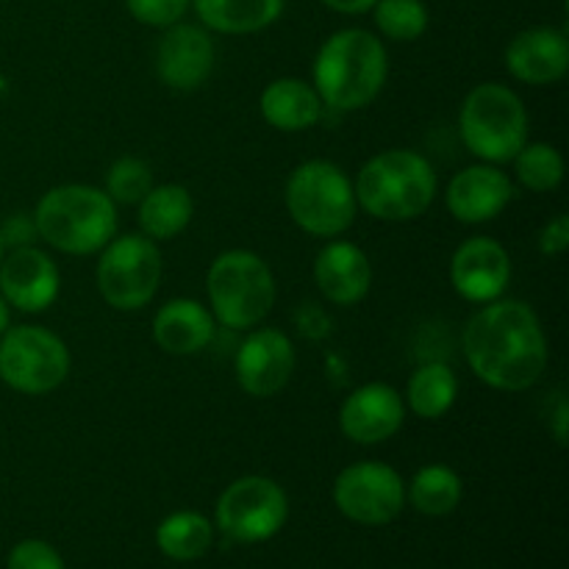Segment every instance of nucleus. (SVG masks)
<instances>
[{
  "label": "nucleus",
  "mask_w": 569,
  "mask_h": 569,
  "mask_svg": "<svg viewBox=\"0 0 569 569\" xmlns=\"http://www.w3.org/2000/svg\"><path fill=\"white\" fill-rule=\"evenodd\" d=\"M461 350L478 381L500 392H526L548 367V337L522 300H492L467 320Z\"/></svg>",
  "instance_id": "1"
},
{
  "label": "nucleus",
  "mask_w": 569,
  "mask_h": 569,
  "mask_svg": "<svg viewBox=\"0 0 569 569\" xmlns=\"http://www.w3.org/2000/svg\"><path fill=\"white\" fill-rule=\"evenodd\" d=\"M311 76V87L317 89L326 109H365L387 83V44L367 28H342L320 44Z\"/></svg>",
  "instance_id": "2"
},
{
  "label": "nucleus",
  "mask_w": 569,
  "mask_h": 569,
  "mask_svg": "<svg viewBox=\"0 0 569 569\" xmlns=\"http://www.w3.org/2000/svg\"><path fill=\"white\" fill-rule=\"evenodd\" d=\"M439 178L417 150L395 148L372 156L356 176V203L381 222H409L426 214L437 198Z\"/></svg>",
  "instance_id": "3"
},
{
  "label": "nucleus",
  "mask_w": 569,
  "mask_h": 569,
  "mask_svg": "<svg viewBox=\"0 0 569 569\" xmlns=\"http://www.w3.org/2000/svg\"><path fill=\"white\" fill-rule=\"evenodd\" d=\"M37 237L67 256L100 253L117 237V206L103 189L61 183L39 198Z\"/></svg>",
  "instance_id": "4"
},
{
  "label": "nucleus",
  "mask_w": 569,
  "mask_h": 569,
  "mask_svg": "<svg viewBox=\"0 0 569 569\" xmlns=\"http://www.w3.org/2000/svg\"><path fill=\"white\" fill-rule=\"evenodd\" d=\"M209 311L222 328L250 331L272 311L278 298L270 264L253 250H226L206 272Z\"/></svg>",
  "instance_id": "5"
},
{
  "label": "nucleus",
  "mask_w": 569,
  "mask_h": 569,
  "mask_svg": "<svg viewBox=\"0 0 569 569\" xmlns=\"http://www.w3.org/2000/svg\"><path fill=\"white\" fill-rule=\"evenodd\" d=\"M465 148L487 164H509L528 142V111L520 94L503 83H478L459 109Z\"/></svg>",
  "instance_id": "6"
},
{
  "label": "nucleus",
  "mask_w": 569,
  "mask_h": 569,
  "mask_svg": "<svg viewBox=\"0 0 569 569\" xmlns=\"http://www.w3.org/2000/svg\"><path fill=\"white\" fill-rule=\"evenodd\" d=\"M283 200L295 226L322 239L342 237L359 211L348 172L326 159H311L295 167Z\"/></svg>",
  "instance_id": "7"
},
{
  "label": "nucleus",
  "mask_w": 569,
  "mask_h": 569,
  "mask_svg": "<svg viewBox=\"0 0 569 569\" xmlns=\"http://www.w3.org/2000/svg\"><path fill=\"white\" fill-rule=\"evenodd\" d=\"M164 272L161 250L144 233H122L100 250L94 281L111 309L139 311L156 298Z\"/></svg>",
  "instance_id": "8"
},
{
  "label": "nucleus",
  "mask_w": 569,
  "mask_h": 569,
  "mask_svg": "<svg viewBox=\"0 0 569 569\" xmlns=\"http://www.w3.org/2000/svg\"><path fill=\"white\" fill-rule=\"evenodd\" d=\"M70 376V350L42 326H14L0 333V381L20 395H50Z\"/></svg>",
  "instance_id": "9"
},
{
  "label": "nucleus",
  "mask_w": 569,
  "mask_h": 569,
  "mask_svg": "<svg viewBox=\"0 0 569 569\" xmlns=\"http://www.w3.org/2000/svg\"><path fill=\"white\" fill-rule=\"evenodd\" d=\"M287 492L267 476L237 478L217 500V528L239 545L267 542L287 526Z\"/></svg>",
  "instance_id": "10"
},
{
  "label": "nucleus",
  "mask_w": 569,
  "mask_h": 569,
  "mask_svg": "<svg viewBox=\"0 0 569 569\" xmlns=\"http://www.w3.org/2000/svg\"><path fill=\"white\" fill-rule=\"evenodd\" d=\"M333 503L359 526H389L406 506V483L383 461H356L333 481Z\"/></svg>",
  "instance_id": "11"
},
{
  "label": "nucleus",
  "mask_w": 569,
  "mask_h": 569,
  "mask_svg": "<svg viewBox=\"0 0 569 569\" xmlns=\"http://www.w3.org/2000/svg\"><path fill=\"white\" fill-rule=\"evenodd\" d=\"M214 59L217 50L209 28L181 20L164 28L156 44V76L176 92H192L209 81Z\"/></svg>",
  "instance_id": "12"
},
{
  "label": "nucleus",
  "mask_w": 569,
  "mask_h": 569,
  "mask_svg": "<svg viewBox=\"0 0 569 569\" xmlns=\"http://www.w3.org/2000/svg\"><path fill=\"white\" fill-rule=\"evenodd\" d=\"M298 356H295V345L287 333L276 331V328H259L244 337L239 345L237 359H233V372L237 381L250 398H276L292 378Z\"/></svg>",
  "instance_id": "13"
},
{
  "label": "nucleus",
  "mask_w": 569,
  "mask_h": 569,
  "mask_svg": "<svg viewBox=\"0 0 569 569\" xmlns=\"http://www.w3.org/2000/svg\"><path fill=\"white\" fill-rule=\"evenodd\" d=\"M403 395L383 381L353 389L339 406V431L356 445H381L403 428Z\"/></svg>",
  "instance_id": "14"
},
{
  "label": "nucleus",
  "mask_w": 569,
  "mask_h": 569,
  "mask_svg": "<svg viewBox=\"0 0 569 569\" xmlns=\"http://www.w3.org/2000/svg\"><path fill=\"white\" fill-rule=\"evenodd\" d=\"M61 272L56 261L37 244L11 248L0 261V295L6 303L26 315L50 309L59 298Z\"/></svg>",
  "instance_id": "15"
},
{
  "label": "nucleus",
  "mask_w": 569,
  "mask_h": 569,
  "mask_svg": "<svg viewBox=\"0 0 569 569\" xmlns=\"http://www.w3.org/2000/svg\"><path fill=\"white\" fill-rule=\"evenodd\" d=\"M511 281V256L498 239L470 237L450 259V283L470 303H492L503 298Z\"/></svg>",
  "instance_id": "16"
},
{
  "label": "nucleus",
  "mask_w": 569,
  "mask_h": 569,
  "mask_svg": "<svg viewBox=\"0 0 569 569\" xmlns=\"http://www.w3.org/2000/svg\"><path fill=\"white\" fill-rule=\"evenodd\" d=\"M515 181L498 164H472L456 172L445 192V206L465 226H481L503 214L515 200Z\"/></svg>",
  "instance_id": "17"
},
{
  "label": "nucleus",
  "mask_w": 569,
  "mask_h": 569,
  "mask_svg": "<svg viewBox=\"0 0 569 569\" xmlns=\"http://www.w3.org/2000/svg\"><path fill=\"white\" fill-rule=\"evenodd\" d=\"M506 70L528 87L559 83L569 70V39L561 28L533 26L506 44Z\"/></svg>",
  "instance_id": "18"
},
{
  "label": "nucleus",
  "mask_w": 569,
  "mask_h": 569,
  "mask_svg": "<svg viewBox=\"0 0 569 569\" xmlns=\"http://www.w3.org/2000/svg\"><path fill=\"white\" fill-rule=\"evenodd\" d=\"M315 283L333 306H356L370 295L372 264L359 244L333 239L317 253Z\"/></svg>",
  "instance_id": "19"
},
{
  "label": "nucleus",
  "mask_w": 569,
  "mask_h": 569,
  "mask_svg": "<svg viewBox=\"0 0 569 569\" xmlns=\"http://www.w3.org/2000/svg\"><path fill=\"white\" fill-rule=\"evenodd\" d=\"M217 320L209 306L192 298H172L156 311L153 339L164 353L194 356L206 350L214 339Z\"/></svg>",
  "instance_id": "20"
},
{
  "label": "nucleus",
  "mask_w": 569,
  "mask_h": 569,
  "mask_svg": "<svg viewBox=\"0 0 569 569\" xmlns=\"http://www.w3.org/2000/svg\"><path fill=\"white\" fill-rule=\"evenodd\" d=\"M259 111L267 126L283 133H300L322 120L320 94L303 78H276L264 87L259 98Z\"/></svg>",
  "instance_id": "21"
},
{
  "label": "nucleus",
  "mask_w": 569,
  "mask_h": 569,
  "mask_svg": "<svg viewBox=\"0 0 569 569\" xmlns=\"http://www.w3.org/2000/svg\"><path fill=\"white\" fill-rule=\"evenodd\" d=\"M287 0H192L200 26L228 37H248L278 22Z\"/></svg>",
  "instance_id": "22"
},
{
  "label": "nucleus",
  "mask_w": 569,
  "mask_h": 569,
  "mask_svg": "<svg viewBox=\"0 0 569 569\" xmlns=\"http://www.w3.org/2000/svg\"><path fill=\"white\" fill-rule=\"evenodd\" d=\"M139 231L153 242H170L189 228L194 217V200L183 183H159L139 200Z\"/></svg>",
  "instance_id": "23"
},
{
  "label": "nucleus",
  "mask_w": 569,
  "mask_h": 569,
  "mask_svg": "<svg viewBox=\"0 0 569 569\" xmlns=\"http://www.w3.org/2000/svg\"><path fill=\"white\" fill-rule=\"evenodd\" d=\"M459 398V378L442 361H428L417 367L406 387V409L415 411L420 420H439L453 409Z\"/></svg>",
  "instance_id": "24"
},
{
  "label": "nucleus",
  "mask_w": 569,
  "mask_h": 569,
  "mask_svg": "<svg viewBox=\"0 0 569 569\" xmlns=\"http://www.w3.org/2000/svg\"><path fill=\"white\" fill-rule=\"evenodd\" d=\"M156 545L172 561H198L214 545V526L200 511H176L159 522Z\"/></svg>",
  "instance_id": "25"
},
{
  "label": "nucleus",
  "mask_w": 569,
  "mask_h": 569,
  "mask_svg": "<svg viewBox=\"0 0 569 569\" xmlns=\"http://www.w3.org/2000/svg\"><path fill=\"white\" fill-rule=\"evenodd\" d=\"M461 478L448 465H426L415 472V478L406 487V500L426 517H448L459 509Z\"/></svg>",
  "instance_id": "26"
},
{
  "label": "nucleus",
  "mask_w": 569,
  "mask_h": 569,
  "mask_svg": "<svg viewBox=\"0 0 569 569\" xmlns=\"http://www.w3.org/2000/svg\"><path fill=\"white\" fill-rule=\"evenodd\" d=\"M515 178L528 192H553L565 181V156L548 142H526L515 156Z\"/></svg>",
  "instance_id": "27"
},
{
  "label": "nucleus",
  "mask_w": 569,
  "mask_h": 569,
  "mask_svg": "<svg viewBox=\"0 0 569 569\" xmlns=\"http://www.w3.org/2000/svg\"><path fill=\"white\" fill-rule=\"evenodd\" d=\"M376 28L392 42H415L428 31V9L422 0H378L372 6Z\"/></svg>",
  "instance_id": "28"
},
{
  "label": "nucleus",
  "mask_w": 569,
  "mask_h": 569,
  "mask_svg": "<svg viewBox=\"0 0 569 569\" xmlns=\"http://www.w3.org/2000/svg\"><path fill=\"white\" fill-rule=\"evenodd\" d=\"M153 189V172L148 161L137 156H122L106 172L103 192L114 200V206H137Z\"/></svg>",
  "instance_id": "29"
},
{
  "label": "nucleus",
  "mask_w": 569,
  "mask_h": 569,
  "mask_svg": "<svg viewBox=\"0 0 569 569\" xmlns=\"http://www.w3.org/2000/svg\"><path fill=\"white\" fill-rule=\"evenodd\" d=\"M128 14L148 28H170L187 17L192 0H126Z\"/></svg>",
  "instance_id": "30"
},
{
  "label": "nucleus",
  "mask_w": 569,
  "mask_h": 569,
  "mask_svg": "<svg viewBox=\"0 0 569 569\" xmlns=\"http://www.w3.org/2000/svg\"><path fill=\"white\" fill-rule=\"evenodd\" d=\"M6 569H64V561L53 545L42 542V539H26L11 548Z\"/></svg>",
  "instance_id": "31"
},
{
  "label": "nucleus",
  "mask_w": 569,
  "mask_h": 569,
  "mask_svg": "<svg viewBox=\"0 0 569 569\" xmlns=\"http://www.w3.org/2000/svg\"><path fill=\"white\" fill-rule=\"evenodd\" d=\"M539 253L542 256H561L569 248V217L556 214L553 220L545 222L539 231Z\"/></svg>",
  "instance_id": "32"
},
{
  "label": "nucleus",
  "mask_w": 569,
  "mask_h": 569,
  "mask_svg": "<svg viewBox=\"0 0 569 569\" xmlns=\"http://www.w3.org/2000/svg\"><path fill=\"white\" fill-rule=\"evenodd\" d=\"M33 237H37L33 217L17 214L0 226V239H3L6 248H26V244H33Z\"/></svg>",
  "instance_id": "33"
},
{
  "label": "nucleus",
  "mask_w": 569,
  "mask_h": 569,
  "mask_svg": "<svg viewBox=\"0 0 569 569\" xmlns=\"http://www.w3.org/2000/svg\"><path fill=\"white\" fill-rule=\"evenodd\" d=\"M322 6H328L331 11H337V14H367V11H372V6L378 3V0H320Z\"/></svg>",
  "instance_id": "34"
},
{
  "label": "nucleus",
  "mask_w": 569,
  "mask_h": 569,
  "mask_svg": "<svg viewBox=\"0 0 569 569\" xmlns=\"http://www.w3.org/2000/svg\"><path fill=\"white\" fill-rule=\"evenodd\" d=\"M567 420H569V403L567 398H559V403H556V411H553V437L561 448L567 445Z\"/></svg>",
  "instance_id": "35"
},
{
  "label": "nucleus",
  "mask_w": 569,
  "mask_h": 569,
  "mask_svg": "<svg viewBox=\"0 0 569 569\" xmlns=\"http://www.w3.org/2000/svg\"><path fill=\"white\" fill-rule=\"evenodd\" d=\"M11 326V306L6 303V298L0 295V333Z\"/></svg>",
  "instance_id": "36"
},
{
  "label": "nucleus",
  "mask_w": 569,
  "mask_h": 569,
  "mask_svg": "<svg viewBox=\"0 0 569 569\" xmlns=\"http://www.w3.org/2000/svg\"><path fill=\"white\" fill-rule=\"evenodd\" d=\"M3 256H6V244H3V239H0V261H3Z\"/></svg>",
  "instance_id": "37"
}]
</instances>
